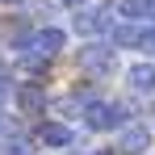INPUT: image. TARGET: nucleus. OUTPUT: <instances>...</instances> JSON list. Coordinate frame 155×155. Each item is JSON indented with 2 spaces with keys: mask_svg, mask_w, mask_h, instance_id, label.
Masks as SVG:
<instances>
[{
  "mask_svg": "<svg viewBox=\"0 0 155 155\" xmlns=\"http://www.w3.org/2000/svg\"><path fill=\"white\" fill-rule=\"evenodd\" d=\"M88 126L92 130H113V126H122L126 122V109L122 105H105V101H97V105H88Z\"/></svg>",
  "mask_w": 155,
  "mask_h": 155,
  "instance_id": "f257e3e1",
  "label": "nucleus"
},
{
  "mask_svg": "<svg viewBox=\"0 0 155 155\" xmlns=\"http://www.w3.org/2000/svg\"><path fill=\"white\" fill-rule=\"evenodd\" d=\"M80 63H84L88 71H97V76H113L117 54H113V46H84V51H80Z\"/></svg>",
  "mask_w": 155,
  "mask_h": 155,
  "instance_id": "f03ea898",
  "label": "nucleus"
},
{
  "mask_svg": "<svg viewBox=\"0 0 155 155\" xmlns=\"http://www.w3.org/2000/svg\"><path fill=\"white\" fill-rule=\"evenodd\" d=\"M109 13L105 8H84V13H76V29L80 34H101V29H109Z\"/></svg>",
  "mask_w": 155,
  "mask_h": 155,
  "instance_id": "7ed1b4c3",
  "label": "nucleus"
},
{
  "mask_svg": "<svg viewBox=\"0 0 155 155\" xmlns=\"http://www.w3.org/2000/svg\"><path fill=\"white\" fill-rule=\"evenodd\" d=\"M63 42H67V38H63V29H42V34H34V51L42 54V59H46V54H54Z\"/></svg>",
  "mask_w": 155,
  "mask_h": 155,
  "instance_id": "20e7f679",
  "label": "nucleus"
},
{
  "mask_svg": "<svg viewBox=\"0 0 155 155\" xmlns=\"http://www.w3.org/2000/svg\"><path fill=\"white\" fill-rule=\"evenodd\" d=\"M38 138H42L46 147H67V143H71V130L63 126V122H46V126L38 130Z\"/></svg>",
  "mask_w": 155,
  "mask_h": 155,
  "instance_id": "39448f33",
  "label": "nucleus"
},
{
  "mask_svg": "<svg viewBox=\"0 0 155 155\" xmlns=\"http://www.w3.org/2000/svg\"><path fill=\"white\" fill-rule=\"evenodd\" d=\"M122 147H126V151H147V147H151V130L147 126H126V134H122Z\"/></svg>",
  "mask_w": 155,
  "mask_h": 155,
  "instance_id": "423d86ee",
  "label": "nucleus"
},
{
  "mask_svg": "<svg viewBox=\"0 0 155 155\" xmlns=\"http://www.w3.org/2000/svg\"><path fill=\"white\" fill-rule=\"evenodd\" d=\"M130 84H134L138 92H155V67H151V63H138V67H130Z\"/></svg>",
  "mask_w": 155,
  "mask_h": 155,
  "instance_id": "0eeeda50",
  "label": "nucleus"
},
{
  "mask_svg": "<svg viewBox=\"0 0 155 155\" xmlns=\"http://www.w3.org/2000/svg\"><path fill=\"white\" fill-rule=\"evenodd\" d=\"M17 105H21V109H25V113H38V109H42V105H46V97H42V88H17Z\"/></svg>",
  "mask_w": 155,
  "mask_h": 155,
  "instance_id": "6e6552de",
  "label": "nucleus"
},
{
  "mask_svg": "<svg viewBox=\"0 0 155 155\" xmlns=\"http://www.w3.org/2000/svg\"><path fill=\"white\" fill-rule=\"evenodd\" d=\"M138 38H143V29H134V25H117V29H113V42H117V46L138 42Z\"/></svg>",
  "mask_w": 155,
  "mask_h": 155,
  "instance_id": "1a4fd4ad",
  "label": "nucleus"
},
{
  "mask_svg": "<svg viewBox=\"0 0 155 155\" xmlns=\"http://www.w3.org/2000/svg\"><path fill=\"white\" fill-rule=\"evenodd\" d=\"M0 155H25V143H21V138H8V143L0 147Z\"/></svg>",
  "mask_w": 155,
  "mask_h": 155,
  "instance_id": "9d476101",
  "label": "nucleus"
},
{
  "mask_svg": "<svg viewBox=\"0 0 155 155\" xmlns=\"http://www.w3.org/2000/svg\"><path fill=\"white\" fill-rule=\"evenodd\" d=\"M138 46H143L147 54H155V25H151V29H143V38H138Z\"/></svg>",
  "mask_w": 155,
  "mask_h": 155,
  "instance_id": "9b49d317",
  "label": "nucleus"
},
{
  "mask_svg": "<svg viewBox=\"0 0 155 155\" xmlns=\"http://www.w3.org/2000/svg\"><path fill=\"white\" fill-rule=\"evenodd\" d=\"M63 4H71V8H80V4H84V0H63Z\"/></svg>",
  "mask_w": 155,
  "mask_h": 155,
  "instance_id": "f8f14e48",
  "label": "nucleus"
}]
</instances>
